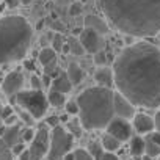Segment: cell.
I'll use <instances>...</instances> for the list:
<instances>
[{"label":"cell","mask_w":160,"mask_h":160,"mask_svg":"<svg viewBox=\"0 0 160 160\" xmlns=\"http://www.w3.org/2000/svg\"><path fill=\"white\" fill-rule=\"evenodd\" d=\"M50 148V132L47 124H41L36 130V135L33 141L28 146L30 152V160H42L47 157Z\"/></svg>","instance_id":"cell-7"},{"label":"cell","mask_w":160,"mask_h":160,"mask_svg":"<svg viewBox=\"0 0 160 160\" xmlns=\"http://www.w3.org/2000/svg\"><path fill=\"white\" fill-rule=\"evenodd\" d=\"M74 154H75V160H94V158L88 154V151H87V149H82V148L75 149Z\"/></svg>","instance_id":"cell-32"},{"label":"cell","mask_w":160,"mask_h":160,"mask_svg":"<svg viewBox=\"0 0 160 160\" xmlns=\"http://www.w3.org/2000/svg\"><path fill=\"white\" fill-rule=\"evenodd\" d=\"M64 110H66V113L71 115V116H78V113H80V108H78L77 101H68L66 105H64Z\"/></svg>","instance_id":"cell-29"},{"label":"cell","mask_w":160,"mask_h":160,"mask_svg":"<svg viewBox=\"0 0 160 160\" xmlns=\"http://www.w3.org/2000/svg\"><path fill=\"white\" fill-rule=\"evenodd\" d=\"M24 83H25V77L22 71H11L3 77L2 82V93L8 98H16L21 91H24Z\"/></svg>","instance_id":"cell-8"},{"label":"cell","mask_w":160,"mask_h":160,"mask_svg":"<svg viewBox=\"0 0 160 160\" xmlns=\"http://www.w3.org/2000/svg\"><path fill=\"white\" fill-rule=\"evenodd\" d=\"M107 21L132 38L160 33V0H98Z\"/></svg>","instance_id":"cell-2"},{"label":"cell","mask_w":160,"mask_h":160,"mask_svg":"<svg viewBox=\"0 0 160 160\" xmlns=\"http://www.w3.org/2000/svg\"><path fill=\"white\" fill-rule=\"evenodd\" d=\"M63 160H75V154H74V152H71V154H68Z\"/></svg>","instance_id":"cell-42"},{"label":"cell","mask_w":160,"mask_h":160,"mask_svg":"<svg viewBox=\"0 0 160 160\" xmlns=\"http://www.w3.org/2000/svg\"><path fill=\"white\" fill-rule=\"evenodd\" d=\"M66 74H68L71 83H72L74 87L78 85V83H82V80H83V77H85L83 69L80 68L77 63H69V66H68V69H66Z\"/></svg>","instance_id":"cell-17"},{"label":"cell","mask_w":160,"mask_h":160,"mask_svg":"<svg viewBox=\"0 0 160 160\" xmlns=\"http://www.w3.org/2000/svg\"><path fill=\"white\" fill-rule=\"evenodd\" d=\"M47 101H49V105L55 107V108H60V107H64L66 105V94L63 93H58V91H52L47 94Z\"/></svg>","instance_id":"cell-21"},{"label":"cell","mask_w":160,"mask_h":160,"mask_svg":"<svg viewBox=\"0 0 160 160\" xmlns=\"http://www.w3.org/2000/svg\"><path fill=\"white\" fill-rule=\"evenodd\" d=\"M33 39V28L24 16L0 18V64L24 60Z\"/></svg>","instance_id":"cell-4"},{"label":"cell","mask_w":160,"mask_h":160,"mask_svg":"<svg viewBox=\"0 0 160 160\" xmlns=\"http://www.w3.org/2000/svg\"><path fill=\"white\" fill-rule=\"evenodd\" d=\"M22 130H24V127L21 126V122H18L14 126H5L2 130H0V138L13 149L16 144L24 143L22 141Z\"/></svg>","instance_id":"cell-13"},{"label":"cell","mask_w":160,"mask_h":160,"mask_svg":"<svg viewBox=\"0 0 160 160\" xmlns=\"http://www.w3.org/2000/svg\"><path fill=\"white\" fill-rule=\"evenodd\" d=\"M146 155L154 158V157H160V146L155 144L149 137H146Z\"/></svg>","instance_id":"cell-24"},{"label":"cell","mask_w":160,"mask_h":160,"mask_svg":"<svg viewBox=\"0 0 160 160\" xmlns=\"http://www.w3.org/2000/svg\"><path fill=\"white\" fill-rule=\"evenodd\" d=\"M132 127L140 135H149V133L155 132V121L149 115L137 113L133 116V119H132Z\"/></svg>","instance_id":"cell-12"},{"label":"cell","mask_w":160,"mask_h":160,"mask_svg":"<svg viewBox=\"0 0 160 160\" xmlns=\"http://www.w3.org/2000/svg\"><path fill=\"white\" fill-rule=\"evenodd\" d=\"M21 2H22V5H30L33 0H21Z\"/></svg>","instance_id":"cell-43"},{"label":"cell","mask_w":160,"mask_h":160,"mask_svg":"<svg viewBox=\"0 0 160 160\" xmlns=\"http://www.w3.org/2000/svg\"><path fill=\"white\" fill-rule=\"evenodd\" d=\"M78 39H80V42H82L85 52H88L91 55L104 50V47H105L104 36L99 35L98 32L91 30V28H83L82 33H80V36H78Z\"/></svg>","instance_id":"cell-9"},{"label":"cell","mask_w":160,"mask_h":160,"mask_svg":"<svg viewBox=\"0 0 160 160\" xmlns=\"http://www.w3.org/2000/svg\"><path fill=\"white\" fill-rule=\"evenodd\" d=\"M2 110H3V105L0 104V121H2Z\"/></svg>","instance_id":"cell-44"},{"label":"cell","mask_w":160,"mask_h":160,"mask_svg":"<svg viewBox=\"0 0 160 160\" xmlns=\"http://www.w3.org/2000/svg\"><path fill=\"white\" fill-rule=\"evenodd\" d=\"M30 83H32V90H42V87H44L42 78H41V77H38L36 74H33V75H32Z\"/></svg>","instance_id":"cell-34"},{"label":"cell","mask_w":160,"mask_h":160,"mask_svg":"<svg viewBox=\"0 0 160 160\" xmlns=\"http://www.w3.org/2000/svg\"><path fill=\"white\" fill-rule=\"evenodd\" d=\"M157 39H158V41H160V33H158V35H157Z\"/></svg>","instance_id":"cell-47"},{"label":"cell","mask_w":160,"mask_h":160,"mask_svg":"<svg viewBox=\"0 0 160 160\" xmlns=\"http://www.w3.org/2000/svg\"><path fill=\"white\" fill-rule=\"evenodd\" d=\"M64 41H63V36L60 35V33H57L55 36H53V39H52V49L55 50V52H60V50H63V47H64Z\"/></svg>","instance_id":"cell-30"},{"label":"cell","mask_w":160,"mask_h":160,"mask_svg":"<svg viewBox=\"0 0 160 160\" xmlns=\"http://www.w3.org/2000/svg\"><path fill=\"white\" fill-rule=\"evenodd\" d=\"M38 61L41 63L42 68H46V66H49V64L57 61V52L52 47H44L39 52V55H38Z\"/></svg>","instance_id":"cell-19"},{"label":"cell","mask_w":160,"mask_h":160,"mask_svg":"<svg viewBox=\"0 0 160 160\" xmlns=\"http://www.w3.org/2000/svg\"><path fill=\"white\" fill-rule=\"evenodd\" d=\"M16 110H18L16 113H18L19 121H21V122H24L27 127H32V126H33V122H35L36 119H35V118H33V116H32L28 112H25V110H22V108H19V107H18Z\"/></svg>","instance_id":"cell-27"},{"label":"cell","mask_w":160,"mask_h":160,"mask_svg":"<svg viewBox=\"0 0 160 160\" xmlns=\"http://www.w3.org/2000/svg\"><path fill=\"white\" fill-rule=\"evenodd\" d=\"M68 46H69V52L72 55L82 57L85 53V49H83V46H82V42H80L78 38H69L68 39Z\"/></svg>","instance_id":"cell-23"},{"label":"cell","mask_w":160,"mask_h":160,"mask_svg":"<svg viewBox=\"0 0 160 160\" xmlns=\"http://www.w3.org/2000/svg\"><path fill=\"white\" fill-rule=\"evenodd\" d=\"M72 87H74V85L71 83V80H69L66 71H63L57 78H53V80H52V85H50L52 91H58V93H63V94H68V93L72 90Z\"/></svg>","instance_id":"cell-16"},{"label":"cell","mask_w":160,"mask_h":160,"mask_svg":"<svg viewBox=\"0 0 160 160\" xmlns=\"http://www.w3.org/2000/svg\"><path fill=\"white\" fill-rule=\"evenodd\" d=\"M154 121H155V132H158V133H160V112H157V113H155Z\"/></svg>","instance_id":"cell-40"},{"label":"cell","mask_w":160,"mask_h":160,"mask_svg":"<svg viewBox=\"0 0 160 160\" xmlns=\"http://www.w3.org/2000/svg\"><path fill=\"white\" fill-rule=\"evenodd\" d=\"M35 135H36V132H35L32 127H25V129L22 130V141H24V143H32L33 138H35Z\"/></svg>","instance_id":"cell-31"},{"label":"cell","mask_w":160,"mask_h":160,"mask_svg":"<svg viewBox=\"0 0 160 160\" xmlns=\"http://www.w3.org/2000/svg\"><path fill=\"white\" fill-rule=\"evenodd\" d=\"M46 124H47L49 127L55 129V127L60 126V118H58V116H49V118L46 119Z\"/></svg>","instance_id":"cell-36"},{"label":"cell","mask_w":160,"mask_h":160,"mask_svg":"<svg viewBox=\"0 0 160 160\" xmlns=\"http://www.w3.org/2000/svg\"><path fill=\"white\" fill-rule=\"evenodd\" d=\"M80 108L78 121L85 130L107 129L115 118V91L104 87H91L75 99Z\"/></svg>","instance_id":"cell-3"},{"label":"cell","mask_w":160,"mask_h":160,"mask_svg":"<svg viewBox=\"0 0 160 160\" xmlns=\"http://www.w3.org/2000/svg\"><path fill=\"white\" fill-rule=\"evenodd\" d=\"M115 88L135 107H160V49L146 41L124 47L113 61Z\"/></svg>","instance_id":"cell-1"},{"label":"cell","mask_w":160,"mask_h":160,"mask_svg":"<svg viewBox=\"0 0 160 160\" xmlns=\"http://www.w3.org/2000/svg\"><path fill=\"white\" fill-rule=\"evenodd\" d=\"M0 2H2V0H0Z\"/></svg>","instance_id":"cell-48"},{"label":"cell","mask_w":160,"mask_h":160,"mask_svg":"<svg viewBox=\"0 0 160 160\" xmlns=\"http://www.w3.org/2000/svg\"><path fill=\"white\" fill-rule=\"evenodd\" d=\"M82 129H83V127H82V122L77 121V119L68 122V132H69L74 138H80V137H82Z\"/></svg>","instance_id":"cell-25"},{"label":"cell","mask_w":160,"mask_h":160,"mask_svg":"<svg viewBox=\"0 0 160 160\" xmlns=\"http://www.w3.org/2000/svg\"><path fill=\"white\" fill-rule=\"evenodd\" d=\"M113 107H115V116L118 118H122V119H133V116L137 115V107L127 99L124 98L121 93L115 91V102H113Z\"/></svg>","instance_id":"cell-11"},{"label":"cell","mask_w":160,"mask_h":160,"mask_svg":"<svg viewBox=\"0 0 160 160\" xmlns=\"http://www.w3.org/2000/svg\"><path fill=\"white\" fill-rule=\"evenodd\" d=\"M94 80L98 87H104V88H108V90H113L115 87V74H113V69L112 68H98L94 71Z\"/></svg>","instance_id":"cell-14"},{"label":"cell","mask_w":160,"mask_h":160,"mask_svg":"<svg viewBox=\"0 0 160 160\" xmlns=\"http://www.w3.org/2000/svg\"><path fill=\"white\" fill-rule=\"evenodd\" d=\"M2 82H3V78H0V91H2Z\"/></svg>","instance_id":"cell-46"},{"label":"cell","mask_w":160,"mask_h":160,"mask_svg":"<svg viewBox=\"0 0 160 160\" xmlns=\"http://www.w3.org/2000/svg\"><path fill=\"white\" fill-rule=\"evenodd\" d=\"M141 160H151V157H148V155H146V154H144V155H143V157H141Z\"/></svg>","instance_id":"cell-45"},{"label":"cell","mask_w":160,"mask_h":160,"mask_svg":"<svg viewBox=\"0 0 160 160\" xmlns=\"http://www.w3.org/2000/svg\"><path fill=\"white\" fill-rule=\"evenodd\" d=\"M16 115V112H14V108L11 107V105H7V107H3V110H2V121L5 122L7 119H10V118H13Z\"/></svg>","instance_id":"cell-35"},{"label":"cell","mask_w":160,"mask_h":160,"mask_svg":"<svg viewBox=\"0 0 160 160\" xmlns=\"http://www.w3.org/2000/svg\"><path fill=\"white\" fill-rule=\"evenodd\" d=\"M148 137H149L155 144H158V146H160V133H158V132H152V133H149Z\"/></svg>","instance_id":"cell-38"},{"label":"cell","mask_w":160,"mask_h":160,"mask_svg":"<svg viewBox=\"0 0 160 160\" xmlns=\"http://www.w3.org/2000/svg\"><path fill=\"white\" fill-rule=\"evenodd\" d=\"M132 130H133L132 122L127 121V119L118 118V116H115L110 121V124L107 126V133L112 135V137H115V138H118L121 143L129 141L132 138Z\"/></svg>","instance_id":"cell-10"},{"label":"cell","mask_w":160,"mask_h":160,"mask_svg":"<svg viewBox=\"0 0 160 160\" xmlns=\"http://www.w3.org/2000/svg\"><path fill=\"white\" fill-rule=\"evenodd\" d=\"M85 28H91V30L98 32V33L102 35V36L110 32L107 21L102 19V18H99V16H96V14H88V16L85 18Z\"/></svg>","instance_id":"cell-15"},{"label":"cell","mask_w":160,"mask_h":160,"mask_svg":"<svg viewBox=\"0 0 160 160\" xmlns=\"http://www.w3.org/2000/svg\"><path fill=\"white\" fill-rule=\"evenodd\" d=\"M101 143H102L105 152H113V154H115V152L121 148V141H119L118 138L108 135V133H105V135L102 137V141H101Z\"/></svg>","instance_id":"cell-20"},{"label":"cell","mask_w":160,"mask_h":160,"mask_svg":"<svg viewBox=\"0 0 160 160\" xmlns=\"http://www.w3.org/2000/svg\"><path fill=\"white\" fill-rule=\"evenodd\" d=\"M72 146H74V137L68 132V129L61 126L52 129L47 160H63L68 154L72 152Z\"/></svg>","instance_id":"cell-6"},{"label":"cell","mask_w":160,"mask_h":160,"mask_svg":"<svg viewBox=\"0 0 160 160\" xmlns=\"http://www.w3.org/2000/svg\"><path fill=\"white\" fill-rule=\"evenodd\" d=\"M93 61H94V64H96L98 68H104V66H107V63H108L107 53H105L104 50L94 53V55H93Z\"/></svg>","instance_id":"cell-28"},{"label":"cell","mask_w":160,"mask_h":160,"mask_svg":"<svg viewBox=\"0 0 160 160\" xmlns=\"http://www.w3.org/2000/svg\"><path fill=\"white\" fill-rule=\"evenodd\" d=\"M5 5L8 8H18V7L22 5V2H21V0H5Z\"/></svg>","instance_id":"cell-37"},{"label":"cell","mask_w":160,"mask_h":160,"mask_svg":"<svg viewBox=\"0 0 160 160\" xmlns=\"http://www.w3.org/2000/svg\"><path fill=\"white\" fill-rule=\"evenodd\" d=\"M101 160H119V158H118V155L113 154V152H105Z\"/></svg>","instance_id":"cell-39"},{"label":"cell","mask_w":160,"mask_h":160,"mask_svg":"<svg viewBox=\"0 0 160 160\" xmlns=\"http://www.w3.org/2000/svg\"><path fill=\"white\" fill-rule=\"evenodd\" d=\"M0 160H14L13 149L0 138Z\"/></svg>","instance_id":"cell-26"},{"label":"cell","mask_w":160,"mask_h":160,"mask_svg":"<svg viewBox=\"0 0 160 160\" xmlns=\"http://www.w3.org/2000/svg\"><path fill=\"white\" fill-rule=\"evenodd\" d=\"M87 151H88V154H90L94 160H101L102 155L105 154V149H104L102 143H99V141H90Z\"/></svg>","instance_id":"cell-22"},{"label":"cell","mask_w":160,"mask_h":160,"mask_svg":"<svg viewBox=\"0 0 160 160\" xmlns=\"http://www.w3.org/2000/svg\"><path fill=\"white\" fill-rule=\"evenodd\" d=\"M130 154L137 157H143L146 154V140L141 137H132L130 138Z\"/></svg>","instance_id":"cell-18"},{"label":"cell","mask_w":160,"mask_h":160,"mask_svg":"<svg viewBox=\"0 0 160 160\" xmlns=\"http://www.w3.org/2000/svg\"><path fill=\"white\" fill-rule=\"evenodd\" d=\"M13 102L19 108L28 112L35 119H41L47 113L49 107L47 96L42 93V90H24L16 98H13Z\"/></svg>","instance_id":"cell-5"},{"label":"cell","mask_w":160,"mask_h":160,"mask_svg":"<svg viewBox=\"0 0 160 160\" xmlns=\"http://www.w3.org/2000/svg\"><path fill=\"white\" fill-rule=\"evenodd\" d=\"M18 160H30V152H28V148H27V149H25V151H24V152H22L19 157H18Z\"/></svg>","instance_id":"cell-41"},{"label":"cell","mask_w":160,"mask_h":160,"mask_svg":"<svg viewBox=\"0 0 160 160\" xmlns=\"http://www.w3.org/2000/svg\"><path fill=\"white\" fill-rule=\"evenodd\" d=\"M82 11H83V7H82V3L80 2H75V3H71L69 5V16H78V14H82Z\"/></svg>","instance_id":"cell-33"}]
</instances>
